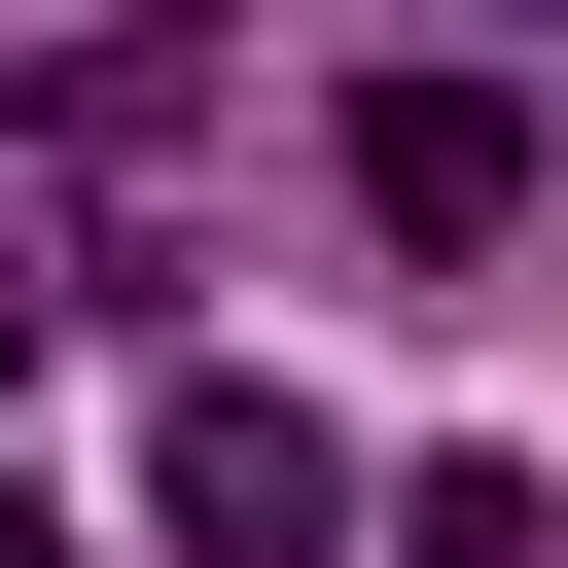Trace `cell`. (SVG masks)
Here are the masks:
<instances>
[{
    "mask_svg": "<svg viewBox=\"0 0 568 568\" xmlns=\"http://www.w3.org/2000/svg\"><path fill=\"white\" fill-rule=\"evenodd\" d=\"M355 213L390 248H532V106L497 71H355Z\"/></svg>",
    "mask_w": 568,
    "mask_h": 568,
    "instance_id": "cell-2",
    "label": "cell"
},
{
    "mask_svg": "<svg viewBox=\"0 0 568 568\" xmlns=\"http://www.w3.org/2000/svg\"><path fill=\"white\" fill-rule=\"evenodd\" d=\"M390 568H532V462H497V426H462V462H426V497H390Z\"/></svg>",
    "mask_w": 568,
    "mask_h": 568,
    "instance_id": "cell-3",
    "label": "cell"
},
{
    "mask_svg": "<svg viewBox=\"0 0 568 568\" xmlns=\"http://www.w3.org/2000/svg\"><path fill=\"white\" fill-rule=\"evenodd\" d=\"M142 497H178V568H320V532H355V426H320V390H248V355H178Z\"/></svg>",
    "mask_w": 568,
    "mask_h": 568,
    "instance_id": "cell-1",
    "label": "cell"
}]
</instances>
